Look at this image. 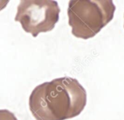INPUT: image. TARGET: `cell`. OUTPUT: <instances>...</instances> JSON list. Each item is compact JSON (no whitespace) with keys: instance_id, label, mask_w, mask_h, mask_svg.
<instances>
[{"instance_id":"6da1fadb","label":"cell","mask_w":124,"mask_h":120,"mask_svg":"<svg viewBox=\"0 0 124 120\" xmlns=\"http://www.w3.org/2000/svg\"><path fill=\"white\" fill-rule=\"evenodd\" d=\"M86 90L76 79L61 77L36 87L29 108L36 120H66L78 116L86 105Z\"/></svg>"},{"instance_id":"3957f363","label":"cell","mask_w":124,"mask_h":120,"mask_svg":"<svg viewBox=\"0 0 124 120\" xmlns=\"http://www.w3.org/2000/svg\"><path fill=\"white\" fill-rule=\"evenodd\" d=\"M60 9L56 1L25 0L17 7L15 20L20 22L26 33L36 37L52 31L59 20Z\"/></svg>"},{"instance_id":"5b68a950","label":"cell","mask_w":124,"mask_h":120,"mask_svg":"<svg viewBox=\"0 0 124 120\" xmlns=\"http://www.w3.org/2000/svg\"><path fill=\"white\" fill-rule=\"evenodd\" d=\"M9 1H0V11L2 10L8 4Z\"/></svg>"},{"instance_id":"7a4b0ae2","label":"cell","mask_w":124,"mask_h":120,"mask_svg":"<svg viewBox=\"0 0 124 120\" xmlns=\"http://www.w3.org/2000/svg\"><path fill=\"white\" fill-rule=\"evenodd\" d=\"M116 6L111 0H73L68 9V23L77 38L96 36L114 17Z\"/></svg>"},{"instance_id":"277c9868","label":"cell","mask_w":124,"mask_h":120,"mask_svg":"<svg viewBox=\"0 0 124 120\" xmlns=\"http://www.w3.org/2000/svg\"><path fill=\"white\" fill-rule=\"evenodd\" d=\"M0 120H17L13 113L9 110H0Z\"/></svg>"}]
</instances>
